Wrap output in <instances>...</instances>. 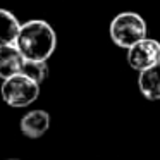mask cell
Listing matches in <instances>:
<instances>
[{"label": "cell", "mask_w": 160, "mask_h": 160, "mask_svg": "<svg viewBox=\"0 0 160 160\" xmlns=\"http://www.w3.org/2000/svg\"><path fill=\"white\" fill-rule=\"evenodd\" d=\"M16 47L26 60H48L57 48V35L47 21L31 19L21 24Z\"/></svg>", "instance_id": "6da1fadb"}, {"label": "cell", "mask_w": 160, "mask_h": 160, "mask_svg": "<svg viewBox=\"0 0 160 160\" xmlns=\"http://www.w3.org/2000/svg\"><path fill=\"white\" fill-rule=\"evenodd\" d=\"M110 38L121 48H131L134 43L146 38V22L138 12L126 11L117 14L110 22Z\"/></svg>", "instance_id": "7a4b0ae2"}, {"label": "cell", "mask_w": 160, "mask_h": 160, "mask_svg": "<svg viewBox=\"0 0 160 160\" xmlns=\"http://www.w3.org/2000/svg\"><path fill=\"white\" fill-rule=\"evenodd\" d=\"M2 98L7 105L16 108L28 107L40 97V84L24 74H16L2 83Z\"/></svg>", "instance_id": "3957f363"}, {"label": "cell", "mask_w": 160, "mask_h": 160, "mask_svg": "<svg viewBox=\"0 0 160 160\" xmlns=\"http://www.w3.org/2000/svg\"><path fill=\"white\" fill-rule=\"evenodd\" d=\"M128 64L134 71H145L160 64V42L153 38H143L128 48Z\"/></svg>", "instance_id": "277c9868"}, {"label": "cell", "mask_w": 160, "mask_h": 160, "mask_svg": "<svg viewBox=\"0 0 160 160\" xmlns=\"http://www.w3.org/2000/svg\"><path fill=\"white\" fill-rule=\"evenodd\" d=\"M22 64H24V57L16 47V43L0 45V79H7L19 74Z\"/></svg>", "instance_id": "5b68a950"}, {"label": "cell", "mask_w": 160, "mask_h": 160, "mask_svg": "<svg viewBox=\"0 0 160 160\" xmlns=\"http://www.w3.org/2000/svg\"><path fill=\"white\" fill-rule=\"evenodd\" d=\"M21 131L28 138H42L50 128V114L45 110H31L21 119Z\"/></svg>", "instance_id": "8992f818"}, {"label": "cell", "mask_w": 160, "mask_h": 160, "mask_svg": "<svg viewBox=\"0 0 160 160\" xmlns=\"http://www.w3.org/2000/svg\"><path fill=\"white\" fill-rule=\"evenodd\" d=\"M138 86L146 100H160V64L139 72Z\"/></svg>", "instance_id": "52a82bcc"}, {"label": "cell", "mask_w": 160, "mask_h": 160, "mask_svg": "<svg viewBox=\"0 0 160 160\" xmlns=\"http://www.w3.org/2000/svg\"><path fill=\"white\" fill-rule=\"evenodd\" d=\"M19 28H21V24H19L18 18L7 9H0V45L16 43Z\"/></svg>", "instance_id": "ba28073f"}, {"label": "cell", "mask_w": 160, "mask_h": 160, "mask_svg": "<svg viewBox=\"0 0 160 160\" xmlns=\"http://www.w3.org/2000/svg\"><path fill=\"white\" fill-rule=\"evenodd\" d=\"M21 74L28 76L29 79L36 81L38 84H42L47 79V74H48V66H47L45 60H26L22 64Z\"/></svg>", "instance_id": "9c48e42d"}, {"label": "cell", "mask_w": 160, "mask_h": 160, "mask_svg": "<svg viewBox=\"0 0 160 160\" xmlns=\"http://www.w3.org/2000/svg\"><path fill=\"white\" fill-rule=\"evenodd\" d=\"M9 160H16V158H9Z\"/></svg>", "instance_id": "30bf717a"}]
</instances>
